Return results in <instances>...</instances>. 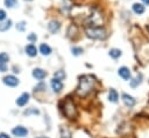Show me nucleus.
<instances>
[{"mask_svg": "<svg viewBox=\"0 0 149 138\" xmlns=\"http://www.w3.org/2000/svg\"><path fill=\"white\" fill-rule=\"evenodd\" d=\"M118 99H119L118 92H116L114 88H111V89H109V93H108V100H109L111 102L115 103V102H118Z\"/></svg>", "mask_w": 149, "mask_h": 138, "instance_id": "2eb2a0df", "label": "nucleus"}, {"mask_svg": "<svg viewBox=\"0 0 149 138\" xmlns=\"http://www.w3.org/2000/svg\"><path fill=\"white\" fill-rule=\"evenodd\" d=\"M48 29H49V31H50L51 34H56V32H58L59 29H61V23H59L57 20H52V21L49 22Z\"/></svg>", "mask_w": 149, "mask_h": 138, "instance_id": "1a4fd4ad", "label": "nucleus"}, {"mask_svg": "<svg viewBox=\"0 0 149 138\" xmlns=\"http://www.w3.org/2000/svg\"><path fill=\"white\" fill-rule=\"evenodd\" d=\"M147 30H148V31H149V26H148V27H147Z\"/></svg>", "mask_w": 149, "mask_h": 138, "instance_id": "72a5a7b5", "label": "nucleus"}, {"mask_svg": "<svg viewBox=\"0 0 149 138\" xmlns=\"http://www.w3.org/2000/svg\"><path fill=\"white\" fill-rule=\"evenodd\" d=\"M33 77L37 80H43L47 77V72L42 68H34L33 70Z\"/></svg>", "mask_w": 149, "mask_h": 138, "instance_id": "9b49d317", "label": "nucleus"}, {"mask_svg": "<svg viewBox=\"0 0 149 138\" xmlns=\"http://www.w3.org/2000/svg\"><path fill=\"white\" fill-rule=\"evenodd\" d=\"M29 101V94L28 93H22L17 99H16V104L20 106V107H23L28 103Z\"/></svg>", "mask_w": 149, "mask_h": 138, "instance_id": "9d476101", "label": "nucleus"}, {"mask_svg": "<svg viewBox=\"0 0 149 138\" xmlns=\"http://www.w3.org/2000/svg\"><path fill=\"white\" fill-rule=\"evenodd\" d=\"M109 56L112 57V58H119L120 56H121V50H119V49H111L109 50Z\"/></svg>", "mask_w": 149, "mask_h": 138, "instance_id": "6ab92c4d", "label": "nucleus"}, {"mask_svg": "<svg viewBox=\"0 0 149 138\" xmlns=\"http://www.w3.org/2000/svg\"><path fill=\"white\" fill-rule=\"evenodd\" d=\"M12 133L16 137H26L28 135V130L22 125H17L12 130Z\"/></svg>", "mask_w": 149, "mask_h": 138, "instance_id": "423d86ee", "label": "nucleus"}, {"mask_svg": "<svg viewBox=\"0 0 149 138\" xmlns=\"http://www.w3.org/2000/svg\"><path fill=\"white\" fill-rule=\"evenodd\" d=\"M40 52H41L43 56H49V55L51 53V48H50L48 44L42 43V44L40 45Z\"/></svg>", "mask_w": 149, "mask_h": 138, "instance_id": "dca6fc26", "label": "nucleus"}, {"mask_svg": "<svg viewBox=\"0 0 149 138\" xmlns=\"http://www.w3.org/2000/svg\"><path fill=\"white\" fill-rule=\"evenodd\" d=\"M85 34L92 39H105L107 37V31L101 27H87L85 28Z\"/></svg>", "mask_w": 149, "mask_h": 138, "instance_id": "f03ea898", "label": "nucleus"}, {"mask_svg": "<svg viewBox=\"0 0 149 138\" xmlns=\"http://www.w3.org/2000/svg\"><path fill=\"white\" fill-rule=\"evenodd\" d=\"M141 79H142V77H141V75L136 77L133 81H130V86H132V87H136L139 83H141Z\"/></svg>", "mask_w": 149, "mask_h": 138, "instance_id": "393cba45", "label": "nucleus"}, {"mask_svg": "<svg viewBox=\"0 0 149 138\" xmlns=\"http://www.w3.org/2000/svg\"><path fill=\"white\" fill-rule=\"evenodd\" d=\"M31 112H33V114H36V115H37V114H38L40 111H38L37 109H30V110H26V111H24V115H29V114H31Z\"/></svg>", "mask_w": 149, "mask_h": 138, "instance_id": "c85d7f7f", "label": "nucleus"}, {"mask_svg": "<svg viewBox=\"0 0 149 138\" xmlns=\"http://www.w3.org/2000/svg\"><path fill=\"white\" fill-rule=\"evenodd\" d=\"M24 1H33V0H24Z\"/></svg>", "mask_w": 149, "mask_h": 138, "instance_id": "f704fd0d", "label": "nucleus"}, {"mask_svg": "<svg viewBox=\"0 0 149 138\" xmlns=\"http://www.w3.org/2000/svg\"><path fill=\"white\" fill-rule=\"evenodd\" d=\"M65 77H66V74H65V72H64L63 70H58V71H56V72H55V74H54V78L59 79V80L65 79Z\"/></svg>", "mask_w": 149, "mask_h": 138, "instance_id": "aec40b11", "label": "nucleus"}, {"mask_svg": "<svg viewBox=\"0 0 149 138\" xmlns=\"http://www.w3.org/2000/svg\"><path fill=\"white\" fill-rule=\"evenodd\" d=\"M24 28H26V22L24 21H21V22H19L16 24V29L19 31H24Z\"/></svg>", "mask_w": 149, "mask_h": 138, "instance_id": "a878e982", "label": "nucleus"}, {"mask_svg": "<svg viewBox=\"0 0 149 138\" xmlns=\"http://www.w3.org/2000/svg\"><path fill=\"white\" fill-rule=\"evenodd\" d=\"M27 38H28V41H29V42H31V43H33V42H36L37 36H36V34H30V35H28V37H27Z\"/></svg>", "mask_w": 149, "mask_h": 138, "instance_id": "bb28decb", "label": "nucleus"}, {"mask_svg": "<svg viewBox=\"0 0 149 138\" xmlns=\"http://www.w3.org/2000/svg\"><path fill=\"white\" fill-rule=\"evenodd\" d=\"M50 85H51V88H52V90H54L55 93H59V92L63 89V82H62V80H59V79L52 78Z\"/></svg>", "mask_w": 149, "mask_h": 138, "instance_id": "0eeeda50", "label": "nucleus"}, {"mask_svg": "<svg viewBox=\"0 0 149 138\" xmlns=\"http://www.w3.org/2000/svg\"><path fill=\"white\" fill-rule=\"evenodd\" d=\"M78 32V28L74 26V24H71L69 28H68V31H66V35L69 38H73L74 35H77Z\"/></svg>", "mask_w": 149, "mask_h": 138, "instance_id": "f3484780", "label": "nucleus"}, {"mask_svg": "<svg viewBox=\"0 0 149 138\" xmlns=\"http://www.w3.org/2000/svg\"><path fill=\"white\" fill-rule=\"evenodd\" d=\"M3 83L7 85L8 87H15L19 85V79L14 75H6L3 79H2Z\"/></svg>", "mask_w": 149, "mask_h": 138, "instance_id": "39448f33", "label": "nucleus"}, {"mask_svg": "<svg viewBox=\"0 0 149 138\" xmlns=\"http://www.w3.org/2000/svg\"><path fill=\"white\" fill-rule=\"evenodd\" d=\"M12 24H13L12 20H3V21H1V23H0V31H2V32L7 31L8 29H10Z\"/></svg>", "mask_w": 149, "mask_h": 138, "instance_id": "4468645a", "label": "nucleus"}, {"mask_svg": "<svg viewBox=\"0 0 149 138\" xmlns=\"http://www.w3.org/2000/svg\"><path fill=\"white\" fill-rule=\"evenodd\" d=\"M94 87V79L91 75H83L79 78V82L78 86L76 88V93L77 95H79L80 97H85L87 96Z\"/></svg>", "mask_w": 149, "mask_h": 138, "instance_id": "f257e3e1", "label": "nucleus"}, {"mask_svg": "<svg viewBox=\"0 0 149 138\" xmlns=\"http://www.w3.org/2000/svg\"><path fill=\"white\" fill-rule=\"evenodd\" d=\"M71 51H72V55H74V56H79V55L83 52V49L79 48V46H73V48L71 49Z\"/></svg>", "mask_w": 149, "mask_h": 138, "instance_id": "b1692460", "label": "nucleus"}, {"mask_svg": "<svg viewBox=\"0 0 149 138\" xmlns=\"http://www.w3.org/2000/svg\"><path fill=\"white\" fill-rule=\"evenodd\" d=\"M63 112H64V115H65L68 118H70V119H72V118H74V117L77 116V108H76L74 103H73L70 99H66V101L64 102Z\"/></svg>", "mask_w": 149, "mask_h": 138, "instance_id": "7ed1b4c3", "label": "nucleus"}, {"mask_svg": "<svg viewBox=\"0 0 149 138\" xmlns=\"http://www.w3.org/2000/svg\"><path fill=\"white\" fill-rule=\"evenodd\" d=\"M102 21H104L102 16L99 13L93 12L87 16V19L85 20V23L86 26H90V27H100L102 24Z\"/></svg>", "mask_w": 149, "mask_h": 138, "instance_id": "20e7f679", "label": "nucleus"}, {"mask_svg": "<svg viewBox=\"0 0 149 138\" xmlns=\"http://www.w3.org/2000/svg\"><path fill=\"white\" fill-rule=\"evenodd\" d=\"M121 97H122V101H123V103H125V104H126L128 108H132V107H134V106H135V103H136L135 99H134L133 96H130V95L126 94V93H123V94L121 95Z\"/></svg>", "mask_w": 149, "mask_h": 138, "instance_id": "6e6552de", "label": "nucleus"}, {"mask_svg": "<svg viewBox=\"0 0 149 138\" xmlns=\"http://www.w3.org/2000/svg\"><path fill=\"white\" fill-rule=\"evenodd\" d=\"M3 2L7 8H14L17 6V0H3Z\"/></svg>", "mask_w": 149, "mask_h": 138, "instance_id": "412c9836", "label": "nucleus"}, {"mask_svg": "<svg viewBox=\"0 0 149 138\" xmlns=\"http://www.w3.org/2000/svg\"><path fill=\"white\" fill-rule=\"evenodd\" d=\"M142 1H143L146 5H149V0H142Z\"/></svg>", "mask_w": 149, "mask_h": 138, "instance_id": "2f4dec72", "label": "nucleus"}, {"mask_svg": "<svg viewBox=\"0 0 149 138\" xmlns=\"http://www.w3.org/2000/svg\"><path fill=\"white\" fill-rule=\"evenodd\" d=\"M0 138H10V137H9L7 133H5V132H1V133H0Z\"/></svg>", "mask_w": 149, "mask_h": 138, "instance_id": "7c9ffc66", "label": "nucleus"}, {"mask_svg": "<svg viewBox=\"0 0 149 138\" xmlns=\"http://www.w3.org/2000/svg\"><path fill=\"white\" fill-rule=\"evenodd\" d=\"M61 138H71V132L66 128H61Z\"/></svg>", "mask_w": 149, "mask_h": 138, "instance_id": "4be33fe9", "label": "nucleus"}, {"mask_svg": "<svg viewBox=\"0 0 149 138\" xmlns=\"http://www.w3.org/2000/svg\"><path fill=\"white\" fill-rule=\"evenodd\" d=\"M24 51L29 56V57H35L37 55V49L34 44H28L26 48H24Z\"/></svg>", "mask_w": 149, "mask_h": 138, "instance_id": "ddd939ff", "label": "nucleus"}, {"mask_svg": "<svg viewBox=\"0 0 149 138\" xmlns=\"http://www.w3.org/2000/svg\"><path fill=\"white\" fill-rule=\"evenodd\" d=\"M9 60V56L6 52H1L0 53V64H6Z\"/></svg>", "mask_w": 149, "mask_h": 138, "instance_id": "5701e85b", "label": "nucleus"}, {"mask_svg": "<svg viewBox=\"0 0 149 138\" xmlns=\"http://www.w3.org/2000/svg\"><path fill=\"white\" fill-rule=\"evenodd\" d=\"M133 10H134V13L135 14H139V15H141V14H143L144 13V6L143 5H141V3H134L133 5Z\"/></svg>", "mask_w": 149, "mask_h": 138, "instance_id": "a211bd4d", "label": "nucleus"}, {"mask_svg": "<svg viewBox=\"0 0 149 138\" xmlns=\"http://www.w3.org/2000/svg\"><path fill=\"white\" fill-rule=\"evenodd\" d=\"M6 16H7L6 12H5L3 9H0V22L3 21V20H6Z\"/></svg>", "mask_w": 149, "mask_h": 138, "instance_id": "cd10ccee", "label": "nucleus"}, {"mask_svg": "<svg viewBox=\"0 0 149 138\" xmlns=\"http://www.w3.org/2000/svg\"><path fill=\"white\" fill-rule=\"evenodd\" d=\"M6 71H7L6 64H0V72H6Z\"/></svg>", "mask_w": 149, "mask_h": 138, "instance_id": "c756f323", "label": "nucleus"}, {"mask_svg": "<svg viewBox=\"0 0 149 138\" xmlns=\"http://www.w3.org/2000/svg\"><path fill=\"white\" fill-rule=\"evenodd\" d=\"M118 73H119V75H120L122 79H125V80H129V79H130V71H129V68L126 67V66L120 67L119 71H118Z\"/></svg>", "mask_w": 149, "mask_h": 138, "instance_id": "f8f14e48", "label": "nucleus"}, {"mask_svg": "<svg viewBox=\"0 0 149 138\" xmlns=\"http://www.w3.org/2000/svg\"><path fill=\"white\" fill-rule=\"evenodd\" d=\"M36 138H48V137H43V136H42V137H36Z\"/></svg>", "mask_w": 149, "mask_h": 138, "instance_id": "473e14b6", "label": "nucleus"}]
</instances>
